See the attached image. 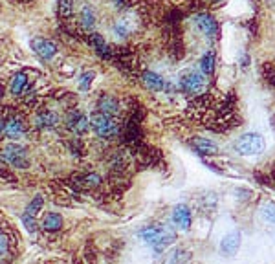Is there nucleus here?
Segmentation results:
<instances>
[{"label": "nucleus", "mask_w": 275, "mask_h": 264, "mask_svg": "<svg viewBox=\"0 0 275 264\" xmlns=\"http://www.w3.org/2000/svg\"><path fill=\"white\" fill-rule=\"evenodd\" d=\"M141 241L145 242L147 246L154 248V250H163L167 248L169 244H173L176 241V233L169 226H149L143 227V229L138 233Z\"/></svg>", "instance_id": "f257e3e1"}, {"label": "nucleus", "mask_w": 275, "mask_h": 264, "mask_svg": "<svg viewBox=\"0 0 275 264\" xmlns=\"http://www.w3.org/2000/svg\"><path fill=\"white\" fill-rule=\"evenodd\" d=\"M235 149L240 156H259L264 152L266 142L264 138L257 132H248L238 138L237 143H235Z\"/></svg>", "instance_id": "f03ea898"}, {"label": "nucleus", "mask_w": 275, "mask_h": 264, "mask_svg": "<svg viewBox=\"0 0 275 264\" xmlns=\"http://www.w3.org/2000/svg\"><path fill=\"white\" fill-rule=\"evenodd\" d=\"M90 119V127L94 128V132L98 134L99 138H114L117 134V130H119V127H117L116 119L112 118V116H108V114H103V112H94L92 118Z\"/></svg>", "instance_id": "7ed1b4c3"}, {"label": "nucleus", "mask_w": 275, "mask_h": 264, "mask_svg": "<svg viewBox=\"0 0 275 264\" xmlns=\"http://www.w3.org/2000/svg\"><path fill=\"white\" fill-rule=\"evenodd\" d=\"M2 158L10 165L17 167V169H28L29 167V156L28 151L19 143H8L2 151Z\"/></svg>", "instance_id": "20e7f679"}, {"label": "nucleus", "mask_w": 275, "mask_h": 264, "mask_svg": "<svg viewBox=\"0 0 275 264\" xmlns=\"http://www.w3.org/2000/svg\"><path fill=\"white\" fill-rule=\"evenodd\" d=\"M180 86H182L184 92L187 94H198L202 92L205 86V79H204V74L200 72H186L182 77H180Z\"/></svg>", "instance_id": "39448f33"}, {"label": "nucleus", "mask_w": 275, "mask_h": 264, "mask_svg": "<svg viewBox=\"0 0 275 264\" xmlns=\"http://www.w3.org/2000/svg\"><path fill=\"white\" fill-rule=\"evenodd\" d=\"M32 50L41 57L42 61H51L57 53V46L51 41L48 39H42V37H35L32 41Z\"/></svg>", "instance_id": "423d86ee"}, {"label": "nucleus", "mask_w": 275, "mask_h": 264, "mask_svg": "<svg viewBox=\"0 0 275 264\" xmlns=\"http://www.w3.org/2000/svg\"><path fill=\"white\" fill-rule=\"evenodd\" d=\"M195 24L196 28L200 29L204 33L205 37H215L217 31H219V26H217V20L207 13H200V15H195Z\"/></svg>", "instance_id": "0eeeda50"}, {"label": "nucleus", "mask_w": 275, "mask_h": 264, "mask_svg": "<svg viewBox=\"0 0 275 264\" xmlns=\"http://www.w3.org/2000/svg\"><path fill=\"white\" fill-rule=\"evenodd\" d=\"M68 128H70L74 134H84V132L90 128V119L84 116L79 110H74V112L68 116Z\"/></svg>", "instance_id": "6e6552de"}, {"label": "nucleus", "mask_w": 275, "mask_h": 264, "mask_svg": "<svg viewBox=\"0 0 275 264\" xmlns=\"http://www.w3.org/2000/svg\"><path fill=\"white\" fill-rule=\"evenodd\" d=\"M238 246H240V233L238 231H229L228 235H224V239L220 241V251L226 257L237 253Z\"/></svg>", "instance_id": "1a4fd4ad"}, {"label": "nucleus", "mask_w": 275, "mask_h": 264, "mask_svg": "<svg viewBox=\"0 0 275 264\" xmlns=\"http://www.w3.org/2000/svg\"><path fill=\"white\" fill-rule=\"evenodd\" d=\"M173 222L176 224V227H180L182 231H187L191 227V209L187 208L186 204L176 206L173 211Z\"/></svg>", "instance_id": "9d476101"}, {"label": "nucleus", "mask_w": 275, "mask_h": 264, "mask_svg": "<svg viewBox=\"0 0 275 264\" xmlns=\"http://www.w3.org/2000/svg\"><path fill=\"white\" fill-rule=\"evenodd\" d=\"M98 109L99 112L108 114V116L114 118V116L119 112V101H117L116 97H112V95H101L98 101Z\"/></svg>", "instance_id": "9b49d317"}, {"label": "nucleus", "mask_w": 275, "mask_h": 264, "mask_svg": "<svg viewBox=\"0 0 275 264\" xmlns=\"http://www.w3.org/2000/svg\"><path fill=\"white\" fill-rule=\"evenodd\" d=\"M57 123H59V116L53 110H42L35 118V125L39 128H53L57 127Z\"/></svg>", "instance_id": "f8f14e48"}, {"label": "nucleus", "mask_w": 275, "mask_h": 264, "mask_svg": "<svg viewBox=\"0 0 275 264\" xmlns=\"http://www.w3.org/2000/svg\"><path fill=\"white\" fill-rule=\"evenodd\" d=\"M24 130H26V128H24V123L17 118L8 119L4 125V134L8 138H11V140H19V138L24 134Z\"/></svg>", "instance_id": "ddd939ff"}, {"label": "nucleus", "mask_w": 275, "mask_h": 264, "mask_svg": "<svg viewBox=\"0 0 275 264\" xmlns=\"http://www.w3.org/2000/svg\"><path fill=\"white\" fill-rule=\"evenodd\" d=\"M143 83L147 88L154 90V92H160V90L165 88V81H163V77L158 76L156 72H150V70H147L143 74Z\"/></svg>", "instance_id": "4468645a"}, {"label": "nucleus", "mask_w": 275, "mask_h": 264, "mask_svg": "<svg viewBox=\"0 0 275 264\" xmlns=\"http://www.w3.org/2000/svg\"><path fill=\"white\" fill-rule=\"evenodd\" d=\"M193 147H195L196 152H200V154H215V152L219 151L217 143L209 142V140H204V138H195V140H193Z\"/></svg>", "instance_id": "2eb2a0df"}, {"label": "nucleus", "mask_w": 275, "mask_h": 264, "mask_svg": "<svg viewBox=\"0 0 275 264\" xmlns=\"http://www.w3.org/2000/svg\"><path fill=\"white\" fill-rule=\"evenodd\" d=\"M90 43H92V46H94V50L99 53L101 57H108L110 55V48H108V44H107V41L99 35V33H92L90 35Z\"/></svg>", "instance_id": "dca6fc26"}, {"label": "nucleus", "mask_w": 275, "mask_h": 264, "mask_svg": "<svg viewBox=\"0 0 275 264\" xmlns=\"http://www.w3.org/2000/svg\"><path fill=\"white\" fill-rule=\"evenodd\" d=\"M26 86H28V77L20 72V74H17V76L11 79L10 90H11V94H13V95H20L24 90H26Z\"/></svg>", "instance_id": "f3484780"}, {"label": "nucleus", "mask_w": 275, "mask_h": 264, "mask_svg": "<svg viewBox=\"0 0 275 264\" xmlns=\"http://www.w3.org/2000/svg\"><path fill=\"white\" fill-rule=\"evenodd\" d=\"M42 226L46 227L48 231H55L63 226V217L61 215H57V213H48L46 217H44V222H42Z\"/></svg>", "instance_id": "a211bd4d"}, {"label": "nucleus", "mask_w": 275, "mask_h": 264, "mask_svg": "<svg viewBox=\"0 0 275 264\" xmlns=\"http://www.w3.org/2000/svg\"><path fill=\"white\" fill-rule=\"evenodd\" d=\"M200 68L204 76H211L215 70V55L213 52H205L204 57L200 59Z\"/></svg>", "instance_id": "6ab92c4d"}, {"label": "nucleus", "mask_w": 275, "mask_h": 264, "mask_svg": "<svg viewBox=\"0 0 275 264\" xmlns=\"http://www.w3.org/2000/svg\"><path fill=\"white\" fill-rule=\"evenodd\" d=\"M81 24H83V28L86 29H92L94 24H96V13L90 6H84L83 11H81Z\"/></svg>", "instance_id": "aec40b11"}, {"label": "nucleus", "mask_w": 275, "mask_h": 264, "mask_svg": "<svg viewBox=\"0 0 275 264\" xmlns=\"http://www.w3.org/2000/svg\"><path fill=\"white\" fill-rule=\"evenodd\" d=\"M132 29H134V28H132L131 20H125V19L119 20V22L114 26V33H116L119 39H127L132 33Z\"/></svg>", "instance_id": "412c9836"}, {"label": "nucleus", "mask_w": 275, "mask_h": 264, "mask_svg": "<svg viewBox=\"0 0 275 264\" xmlns=\"http://www.w3.org/2000/svg\"><path fill=\"white\" fill-rule=\"evenodd\" d=\"M79 184L83 185V187H96V185L101 184V178H99L98 175H92V173H88V175L81 176Z\"/></svg>", "instance_id": "4be33fe9"}, {"label": "nucleus", "mask_w": 275, "mask_h": 264, "mask_svg": "<svg viewBox=\"0 0 275 264\" xmlns=\"http://www.w3.org/2000/svg\"><path fill=\"white\" fill-rule=\"evenodd\" d=\"M262 217H264V220L270 222V224H275V204H271V202L264 204V208H262Z\"/></svg>", "instance_id": "5701e85b"}, {"label": "nucleus", "mask_w": 275, "mask_h": 264, "mask_svg": "<svg viewBox=\"0 0 275 264\" xmlns=\"http://www.w3.org/2000/svg\"><path fill=\"white\" fill-rule=\"evenodd\" d=\"M42 208V196H35V200H33L32 204L28 206V209H26V213L24 215H29V217H35L39 213V209Z\"/></svg>", "instance_id": "b1692460"}, {"label": "nucleus", "mask_w": 275, "mask_h": 264, "mask_svg": "<svg viewBox=\"0 0 275 264\" xmlns=\"http://www.w3.org/2000/svg\"><path fill=\"white\" fill-rule=\"evenodd\" d=\"M72 10H74V4H72V0H59V11H61L63 17H70Z\"/></svg>", "instance_id": "393cba45"}, {"label": "nucleus", "mask_w": 275, "mask_h": 264, "mask_svg": "<svg viewBox=\"0 0 275 264\" xmlns=\"http://www.w3.org/2000/svg\"><path fill=\"white\" fill-rule=\"evenodd\" d=\"M94 79V72H86L83 77H81V83H79V88L81 90H88L90 88V83Z\"/></svg>", "instance_id": "a878e982"}, {"label": "nucleus", "mask_w": 275, "mask_h": 264, "mask_svg": "<svg viewBox=\"0 0 275 264\" xmlns=\"http://www.w3.org/2000/svg\"><path fill=\"white\" fill-rule=\"evenodd\" d=\"M184 259H186V255H184V251H174V255L169 259L167 264H184Z\"/></svg>", "instance_id": "bb28decb"}, {"label": "nucleus", "mask_w": 275, "mask_h": 264, "mask_svg": "<svg viewBox=\"0 0 275 264\" xmlns=\"http://www.w3.org/2000/svg\"><path fill=\"white\" fill-rule=\"evenodd\" d=\"M8 253V241H6V237L0 233V257H4Z\"/></svg>", "instance_id": "cd10ccee"}, {"label": "nucleus", "mask_w": 275, "mask_h": 264, "mask_svg": "<svg viewBox=\"0 0 275 264\" xmlns=\"http://www.w3.org/2000/svg\"><path fill=\"white\" fill-rule=\"evenodd\" d=\"M2 132H4V123L0 121V136H2Z\"/></svg>", "instance_id": "c85d7f7f"}, {"label": "nucleus", "mask_w": 275, "mask_h": 264, "mask_svg": "<svg viewBox=\"0 0 275 264\" xmlns=\"http://www.w3.org/2000/svg\"><path fill=\"white\" fill-rule=\"evenodd\" d=\"M4 163V158H2V154H0V165Z\"/></svg>", "instance_id": "c756f323"}]
</instances>
